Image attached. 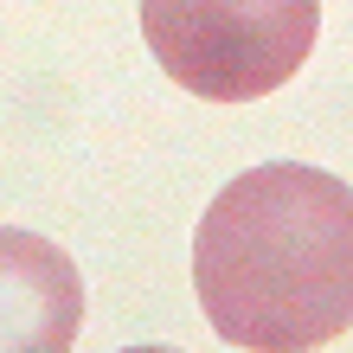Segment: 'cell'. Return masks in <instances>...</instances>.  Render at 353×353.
I'll return each mask as SVG.
<instances>
[{"label":"cell","mask_w":353,"mask_h":353,"mask_svg":"<svg viewBox=\"0 0 353 353\" xmlns=\"http://www.w3.org/2000/svg\"><path fill=\"white\" fill-rule=\"evenodd\" d=\"M193 289L225 347L308 353L353 327V186L263 161L225 180L193 232Z\"/></svg>","instance_id":"1"},{"label":"cell","mask_w":353,"mask_h":353,"mask_svg":"<svg viewBox=\"0 0 353 353\" xmlns=\"http://www.w3.org/2000/svg\"><path fill=\"white\" fill-rule=\"evenodd\" d=\"M84 327V276L52 238L0 225V353H71Z\"/></svg>","instance_id":"3"},{"label":"cell","mask_w":353,"mask_h":353,"mask_svg":"<svg viewBox=\"0 0 353 353\" xmlns=\"http://www.w3.org/2000/svg\"><path fill=\"white\" fill-rule=\"evenodd\" d=\"M154 65L199 103H257L308 65L321 0H135Z\"/></svg>","instance_id":"2"}]
</instances>
